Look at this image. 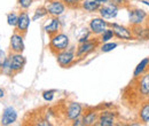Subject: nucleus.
<instances>
[{
	"label": "nucleus",
	"mask_w": 149,
	"mask_h": 126,
	"mask_svg": "<svg viewBox=\"0 0 149 126\" xmlns=\"http://www.w3.org/2000/svg\"><path fill=\"white\" fill-rule=\"evenodd\" d=\"M68 46H69V37L64 33H60V32L51 37V40L48 44L49 51L53 54H56L58 52L67 49Z\"/></svg>",
	"instance_id": "obj_1"
},
{
	"label": "nucleus",
	"mask_w": 149,
	"mask_h": 126,
	"mask_svg": "<svg viewBox=\"0 0 149 126\" xmlns=\"http://www.w3.org/2000/svg\"><path fill=\"white\" fill-rule=\"evenodd\" d=\"M56 61L60 64V67L62 68H69L72 63H74V58H76V53H74V48L70 49H64L62 52H58L55 54Z\"/></svg>",
	"instance_id": "obj_2"
},
{
	"label": "nucleus",
	"mask_w": 149,
	"mask_h": 126,
	"mask_svg": "<svg viewBox=\"0 0 149 126\" xmlns=\"http://www.w3.org/2000/svg\"><path fill=\"white\" fill-rule=\"evenodd\" d=\"M45 7L48 12V15H51L52 17H58L64 13L67 6L62 0H47Z\"/></svg>",
	"instance_id": "obj_3"
},
{
	"label": "nucleus",
	"mask_w": 149,
	"mask_h": 126,
	"mask_svg": "<svg viewBox=\"0 0 149 126\" xmlns=\"http://www.w3.org/2000/svg\"><path fill=\"white\" fill-rule=\"evenodd\" d=\"M138 79L136 83V92L142 99H148L149 97V69L145 73H142Z\"/></svg>",
	"instance_id": "obj_4"
},
{
	"label": "nucleus",
	"mask_w": 149,
	"mask_h": 126,
	"mask_svg": "<svg viewBox=\"0 0 149 126\" xmlns=\"http://www.w3.org/2000/svg\"><path fill=\"white\" fill-rule=\"evenodd\" d=\"M130 25L134 26V25H140L143 24L148 21L149 15L147 12H145L143 9L140 8H132L130 9Z\"/></svg>",
	"instance_id": "obj_5"
},
{
	"label": "nucleus",
	"mask_w": 149,
	"mask_h": 126,
	"mask_svg": "<svg viewBox=\"0 0 149 126\" xmlns=\"http://www.w3.org/2000/svg\"><path fill=\"white\" fill-rule=\"evenodd\" d=\"M100 45V41L92 39V40H86L84 42H80V45L78 46L77 51H76V57H83V56H86L90 53H92L95 51V48Z\"/></svg>",
	"instance_id": "obj_6"
},
{
	"label": "nucleus",
	"mask_w": 149,
	"mask_h": 126,
	"mask_svg": "<svg viewBox=\"0 0 149 126\" xmlns=\"http://www.w3.org/2000/svg\"><path fill=\"white\" fill-rule=\"evenodd\" d=\"M109 28H111L115 36L118 39L122 40H133L134 37L132 33V30L122 25V24H117V23H109Z\"/></svg>",
	"instance_id": "obj_7"
},
{
	"label": "nucleus",
	"mask_w": 149,
	"mask_h": 126,
	"mask_svg": "<svg viewBox=\"0 0 149 126\" xmlns=\"http://www.w3.org/2000/svg\"><path fill=\"white\" fill-rule=\"evenodd\" d=\"M118 10H119V7L117 5H115L113 2L109 1L107 3H103L101 5L100 9L97 10L100 13V16L104 19H111L115 18L118 14Z\"/></svg>",
	"instance_id": "obj_8"
},
{
	"label": "nucleus",
	"mask_w": 149,
	"mask_h": 126,
	"mask_svg": "<svg viewBox=\"0 0 149 126\" xmlns=\"http://www.w3.org/2000/svg\"><path fill=\"white\" fill-rule=\"evenodd\" d=\"M25 64V57L22 55V53H13L8 57V65L13 73L19 72Z\"/></svg>",
	"instance_id": "obj_9"
},
{
	"label": "nucleus",
	"mask_w": 149,
	"mask_h": 126,
	"mask_svg": "<svg viewBox=\"0 0 149 126\" xmlns=\"http://www.w3.org/2000/svg\"><path fill=\"white\" fill-rule=\"evenodd\" d=\"M90 31L91 33H93L95 36L101 35L106 29L109 28V23L102 17H95L93 19H91L90 24H88Z\"/></svg>",
	"instance_id": "obj_10"
},
{
	"label": "nucleus",
	"mask_w": 149,
	"mask_h": 126,
	"mask_svg": "<svg viewBox=\"0 0 149 126\" xmlns=\"http://www.w3.org/2000/svg\"><path fill=\"white\" fill-rule=\"evenodd\" d=\"M131 30H132L134 39L142 40V41L149 40V19L143 24L131 26Z\"/></svg>",
	"instance_id": "obj_11"
},
{
	"label": "nucleus",
	"mask_w": 149,
	"mask_h": 126,
	"mask_svg": "<svg viewBox=\"0 0 149 126\" xmlns=\"http://www.w3.org/2000/svg\"><path fill=\"white\" fill-rule=\"evenodd\" d=\"M24 35L19 32H14L10 37V52L13 53H22L24 51V41H23Z\"/></svg>",
	"instance_id": "obj_12"
},
{
	"label": "nucleus",
	"mask_w": 149,
	"mask_h": 126,
	"mask_svg": "<svg viewBox=\"0 0 149 126\" xmlns=\"http://www.w3.org/2000/svg\"><path fill=\"white\" fill-rule=\"evenodd\" d=\"M83 113V107L78 102H71L69 103L68 108L65 110V117L68 120H74L76 118H79Z\"/></svg>",
	"instance_id": "obj_13"
},
{
	"label": "nucleus",
	"mask_w": 149,
	"mask_h": 126,
	"mask_svg": "<svg viewBox=\"0 0 149 126\" xmlns=\"http://www.w3.org/2000/svg\"><path fill=\"white\" fill-rule=\"evenodd\" d=\"M30 16L26 12H21L19 15V22L16 25V32H19L22 35H25L28 32L29 25H30Z\"/></svg>",
	"instance_id": "obj_14"
},
{
	"label": "nucleus",
	"mask_w": 149,
	"mask_h": 126,
	"mask_svg": "<svg viewBox=\"0 0 149 126\" xmlns=\"http://www.w3.org/2000/svg\"><path fill=\"white\" fill-rule=\"evenodd\" d=\"M17 119V112L13 107H7L3 110L2 116H1V124L5 126L12 125L13 123H15Z\"/></svg>",
	"instance_id": "obj_15"
},
{
	"label": "nucleus",
	"mask_w": 149,
	"mask_h": 126,
	"mask_svg": "<svg viewBox=\"0 0 149 126\" xmlns=\"http://www.w3.org/2000/svg\"><path fill=\"white\" fill-rule=\"evenodd\" d=\"M117 113L116 112H111V111H102L99 115V119H97V125L100 126H112L115 125V119H116Z\"/></svg>",
	"instance_id": "obj_16"
},
{
	"label": "nucleus",
	"mask_w": 149,
	"mask_h": 126,
	"mask_svg": "<svg viewBox=\"0 0 149 126\" xmlns=\"http://www.w3.org/2000/svg\"><path fill=\"white\" fill-rule=\"evenodd\" d=\"M60 26H61V23H60L58 17H52L49 19L48 24L45 25L44 30H45V32H46L48 36L52 37V36H54V35H56V33H58Z\"/></svg>",
	"instance_id": "obj_17"
},
{
	"label": "nucleus",
	"mask_w": 149,
	"mask_h": 126,
	"mask_svg": "<svg viewBox=\"0 0 149 126\" xmlns=\"http://www.w3.org/2000/svg\"><path fill=\"white\" fill-rule=\"evenodd\" d=\"M99 119V115L96 111L94 110H88L84 113L83 116V119H81V123L83 125H86V126H90V125H94Z\"/></svg>",
	"instance_id": "obj_18"
},
{
	"label": "nucleus",
	"mask_w": 149,
	"mask_h": 126,
	"mask_svg": "<svg viewBox=\"0 0 149 126\" xmlns=\"http://www.w3.org/2000/svg\"><path fill=\"white\" fill-rule=\"evenodd\" d=\"M101 7V3L94 1V0H81L80 2V8H83L85 12L88 13H94L97 12Z\"/></svg>",
	"instance_id": "obj_19"
},
{
	"label": "nucleus",
	"mask_w": 149,
	"mask_h": 126,
	"mask_svg": "<svg viewBox=\"0 0 149 126\" xmlns=\"http://www.w3.org/2000/svg\"><path fill=\"white\" fill-rule=\"evenodd\" d=\"M139 119L142 123H149V100L146 99L139 109Z\"/></svg>",
	"instance_id": "obj_20"
},
{
	"label": "nucleus",
	"mask_w": 149,
	"mask_h": 126,
	"mask_svg": "<svg viewBox=\"0 0 149 126\" xmlns=\"http://www.w3.org/2000/svg\"><path fill=\"white\" fill-rule=\"evenodd\" d=\"M149 69V57H145L142 61H140V63L135 67L134 72H133V78H139L142 73L147 71Z\"/></svg>",
	"instance_id": "obj_21"
},
{
	"label": "nucleus",
	"mask_w": 149,
	"mask_h": 126,
	"mask_svg": "<svg viewBox=\"0 0 149 126\" xmlns=\"http://www.w3.org/2000/svg\"><path fill=\"white\" fill-rule=\"evenodd\" d=\"M100 41L101 42H108V41H110L112 38L115 37V33H113V31H112V29L110 28H108V29H106L101 35H100Z\"/></svg>",
	"instance_id": "obj_22"
},
{
	"label": "nucleus",
	"mask_w": 149,
	"mask_h": 126,
	"mask_svg": "<svg viewBox=\"0 0 149 126\" xmlns=\"http://www.w3.org/2000/svg\"><path fill=\"white\" fill-rule=\"evenodd\" d=\"M47 15H48V12H47L46 7L41 6V7H39V8L36 9V12L33 14V17H32V21H37L38 18H42L45 17V16H47Z\"/></svg>",
	"instance_id": "obj_23"
},
{
	"label": "nucleus",
	"mask_w": 149,
	"mask_h": 126,
	"mask_svg": "<svg viewBox=\"0 0 149 126\" xmlns=\"http://www.w3.org/2000/svg\"><path fill=\"white\" fill-rule=\"evenodd\" d=\"M17 22H19V15L16 13H10V14L7 15V23L10 26H15L16 28Z\"/></svg>",
	"instance_id": "obj_24"
},
{
	"label": "nucleus",
	"mask_w": 149,
	"mask_h": 126,
	"mask_svg": "<svg viewBox=\"0 0 149 126\" xmlns=\"http://www.w3.org/2000/svg\"><path fill=\"white\" fill-rule=\"evenodd\" d=\"M116 47H117V44H116V42H110V41H108V42H104V44L101 46V52L108 53V52H111L112 49H115Z\"/></svg>",
	"instance_id": "obj_25"
},
{
	"label": "nucleus",
	"mask_w": 149,
	"mask_h": 126,
	"mask_svg": "<svg viewBox=\"0 0 149 126\" xmlns=\"http://www.w3.org/2000/svg\"><path fill=\"white\" fill-rule=\"evenodd\" d=\"M62 1L68 8H78L80 7V2H81V0H62Z\"/></svg>",
	"instance_id": "obj_26"
},
{
	"label": "nucleus",
	"mask_w": 149,
	"mask_h": 126,
	"mask_svg": "<svg viewBox=\"0 0 149 126\" xmlns=\"http://www.w3.org/2000/svg\"><path fill=\"white\" fill-rule=\"evenodd\" d=\"M17 2H19V8L22 10H26V9H29L31 7L33 0H17Z\"/></svg>",
	"instance_id": "obj_27"
},
{
	"label": "nucleus",
	"mask_w": 149,
	"mask_h": 126,
	"mask_svg": "<svg viewBox=\"0 0 149 126\" xmlns=\"http://www.w3.org/2000/svg\"><path fill=\"white\" fill-rule=\"evenodd\" d=\"M54 95H55V90H45L42 93V97L45 101H52L54 99Z\"/></svg>",
	"instance_id": "obj_28"
},
{
	"label": "nucleus",
	"mask_w": 149,
	"mask_h": 126,
	"mask_svg": "<svg viewBox=\"0 0 149 126\" xmlns=\"http://www.w3.org/2000/svg\"><path fill=\"white\" fill-rule=\"evenodd\" d=\"M111 2H113L115 5H117L118 7H122V6H126L129 2H130V0H110Z\"/></svg>",
	"instance_id": "obj_29"
},
{
	"label": "nucleus",
	"mask_w": 149,
	"mask_h": 126,
	"mask_svg": "<svg viewBox=\"0 0 149 126\" xmlns=\"http://www.w3.org/2000/svg\"><path fill=\"white\" fill-rule=\"evenodd\" d=\"M72 125L74 126H78V125H83V123H81V119H79V118H76L74 119V123H72Z\"/></svg>",
	"instance_id": "obj_30"
},
{
	"label": "nucleus",
	"mask_w": 149,
	"mask_h": 126,
	"mask_svg": "<svg viewBox=\"0 0 149 126\" xmlns=\"http://www.w3.org/2000/svg\"><path fill=\"white\" fill-rule=\"evenodd\" d=\"M94 1H96V2H99V3H101V5H103V3H107V2H109L110 0H94Z\"/></svg>",
	"instance_id": "obj_31"
},
{
	"label": "nucleus",
	"mask_w": 149,
	"mask_h": 126,
	"mask_svg": "<svg viewBox=\"0 0 149 126\" xmlns=\"http://www.w3.org/2000/svg\"><path fill=\"white\" fill-rule=\"evenodd\" d=\"M3 96H5V90L2 88H0V99H2Z\"/></svg>",
	"instance_id": "obj_32"
}]
</instances>
